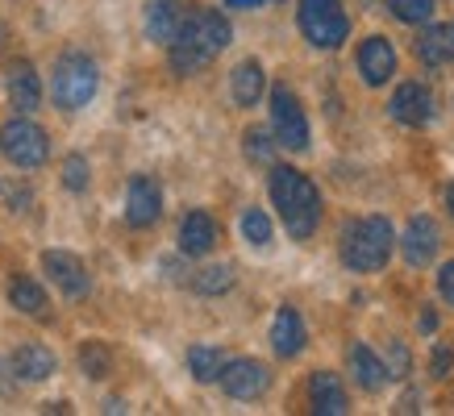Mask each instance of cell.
<instances>
[{"instance_id": "6da1fadb", "label": "cell", "mask_w": 454, "mask_h": 416, "mask_svg": "<svg viewBox=\"0 0 454 416\" xmlns=\"http://www.w3.org/2000/svg\"><path fill=\"white\" fill-rule=\"evenodd\" d=\"M167 46H171V67H176L179 75H192V71L208 67V63L230 46V21H225L217 9L184 13L176 38L167 42Z\"/></svg>"}, {"instance_id": "7a4b0ae2", "label": "cell", "mask_w": 454, "mask_h": 416, "mask_svg": "<svg viewBox=\"0 0 454 416\" xmlns=\"http://www.w3.org/2000/svg\"><path fill=\"white\" fill-rule=\"evenodd\" d=\"M267 192H271V204H276L279 217H284V229H288L296 242L313 237L317 221H321V196H317L313 180H304L296 166H271Z\"/></svg>"}, {"instance_id": "3957f363", "label": "cell", "mask_w": 454, "mask_h": 416, "mask_svg": "<svg viewBox=\"0 0 454 416\" xmlns=\"http://www.w3.org/2000/svg\"><path fill=\"white\" fill-rule=\"evenodd\" d=\"M392 225L384 217H363V221L346 225L342 234V263L350 271H380V266L392 258Z\"/></svg>"}, {"instance_id": "277c9868", "label": "cell", "mask_w": 454, "mask_h": 416, "mask_svg": "<svg viewBox=\"0 0 454 416\" xmlns=\"http://www.w3.org/2000/svg\"><path fill=\"white\" fill-rule=\"evenodd\" d=\"M97 88H100V71H97V63H92L88 55L67 50V55L55 63V75H51V96H55V104L63 112L83 109L88 100L97 96Z\"/></svg>"}, {"instance_id": "5b68a950", "label": "cell", "mask_w": 454, "mask_h": 416, "mask_svg": "<svg viewBox=\"0 0 454 416\" xmlns=\"http://www.w3.org/2000/svg\"><path fill=\"white\" fill-rule=\"evenodd\" d=\"M301 34L321 50H333L342 46L346 34H350V17H346L342 0H301Z\"/></svg>"}, {"instance_id": "8992f818", "label": "cell", "mask_w": 454, "mask_h": 416, "mask_svg": "<svg viewBox=\"0 0 454 416\" xmlns=\"http://www.w3.org/2000/svg\"><path fill=\"white\" fill-rule=\"evenodd\" d=\"M0 154L17 166H42L46 154H51V142L34 121L26 117H13V121L0 125Z\"/></svg>"}, {"instance_id": "52a82bcc", "label": "cell", "mask_w": 454, "mask_h": 416, "mask_svg": "<svg viewBox=\"0 0 454 416\" xmlns=\"http://www.w3.org/2000/svg\"><path fill=\"white\" fill-rule=\"evenodd\" d=\"M271 134H276V146H284V150H304L309 146L304 109L301 100L292 96V88H284V83L271 88Z\"/></svg>"}, {"instance_id": "ba28073f", "label": "cell", "mask_w": 454, "mask_h": 416, "mask_svg": "<svg viewBox=\"0 0 454 416\" xmlns=\"http://www.w3.org/2000/svg\"><path fill=\"white\" fill-rule=\"evenodd\" d=\"M217 383L225 388V396H234V400H259L262 391L271 388V371L254 358H234L221 366Z\"/></svg>"}, {"instance_id": "9c48e42d", "label": "cell", "mask_w": 454, "mask_h": 416, "mask_svg": "<svg viewBox=\"0 0 454 416\" xmlns=\"http://www.w3.org/2000/svg\"><path fill=\"white\" fill-rule=\"evenodd\" d=\"M42 271L51 275V283H55L67 300H83L88 288H92L88 266H83L75 254H67V250H46V254H42Z\"/></svg>"}, {"instance_id": "30bf717a", "label": "cell", "mask_w": 454, "mask_h": 416, "mask_svg": "<svg viewBox=\"0 0 454 416\" xmlns=\"http://www.w3.org/2000/svg\"><path fill=\"white\" fill-rule=\"evenodd\" d=\"M159 212H163V192H159V183L151 175H138V180H129V196H125V221L134 225V229H151L159 221Z\"/></svg>"}, {"instance_id": "8fae6325", "label": "cell", "mask_w": 454, "mask_h": 416, "mask_svg": "<svg viewBox=\"0 0 454 416\" xmlns=\"http://www.w3.org/2000/svg\"><path fill=\"white\" fill-rule=\"evenodd\" d=\"M442 246V234H438V221L434 217H413L404 237H400V254H404V263L409 266H429L434 263V254Z\"/></svg>"}, {"instance_id": "7c38bea8", "label": "cell", "mask_w": 454, "mask_h": 416, "mask_svg": "<svg viewBox=\"0 0 454 416\" xmlns=\"http://www.w3.org/2000/svg\"><path fill=\"white\" fill-rule=\"evenodd\" d=\"M392 117H396L400 125H429V117H434V92H429L426 83H400L396 96H392Z\"/></svg>"}, {"instance_id": "4fadbf2b", "label": "cell", "mask_w": 454, "mask_h": 416, "mask_svg": "<svg viewBox=\"0 0 454 416\" xmlns=\"http://www.w3.org/2000/svg\"><path fill=\"white\" fill-rule=\"evenodd\" d=\"M4 88H9V100H13L17 112H34L42 104L38 71H34V63H26V58L9 63V71H4Z\"/></svg>"}, {"instance_id": "5bb4252c", "label": "cell", "mask_w": 454, "mask_h": 416, "mask_svg": "<svg viewBox=\"0 0 454 416\" xmlns=\"http://www.w3.org/2000/svg\"><path fill=\"white\" fill-rule=\"evenodd\" d=\"M358 71H363V80L380 88L396 75V50H392V42L387 38H367L358 46Z\"/></svg>"}, {"instance_id": "9a60e30c", "label": "cell", "mask_w": 454, "mask_h": 416, "mask_svg": "<svg viewBox=\"0 0 454 416\" xmlns=\"http://www.w3.org/2000/svg\"><path fill=\"white\" fill-rule=\"evenodd\" d=\"M217 246V221L208 217V212H188L184 225H179V250L188 254V258H205L208 250Z\"/></svg>"}, {"instance_id": "2e32d148", "label": "cell", "mask_w": 454, "mask_h": 416, "mask_svg": "<svg viewBox=\"0 0 454 416\" xmlns=\"http://www.w3.org/2000/svg\"><path fill=\"white\" fill-rule=\"evenodd\" d=\"M309 400H313V412L317 416H342L346 412V388L342 379L330 371H317L309 379Z\"/></svg>"}, {"instance_id": "e0dca14e", "label": "cell", "mask_w": 454, "mask_h": 416, "mask_svg": "<svg viewBox=\"0 0 454 416\" xmlns=\"http://www.w3.org/2000/svg\"><path fill=\"white\" fill-rule=\"evenodd\" d=\"M271 350L279 358H296L304 350V320L296 308H279L276 325H271Z\"/></svg>"}, {"instance_id": "ac0fdd59", "label": "cell", "mask_w": 454, "mask_h": 416, "mask_svg": "<svg viewBox=\"0 0 454 416\" xmlns=\"http://www.w3.org/2000/svg\"><path fill=\"white\" fill-rule=\"evenodd\" d=\"M346 362H350V374H355V383L363 391H384V383H387L384 358H375V354L363 346V342L346 350Z\"/></svg>"}, {"instance_id": "d6986e66", "label": "cell", "mask_w": 454, "mask_h": 416, "mask_svg": "<svg viewBox=\"0 0 454 416\" xmlns=\"http://www.w3.org/2000/svg\"><path fill=\"white\" fill-rule=\"evenodd\" d=\"M13 371L21 379H29V383H42V379L55 374V354L46 346H38V342H26V346L13 350Z\"/></svg>"}, {"instance_id": "ffe728a7", "label": "cell", "mask_w": 454, "mask_h": 416, "mask_svg": "<svg viewBox=\"0 0 454 416\" xmlns=\"http://www.w3.org/2000/svg\"><path fill=\"white\" fill-rule=\"evenodd\" d=\"M230 88H234V100L242 104V109H254L262 96V88H267V80H262V67L254 63V58H247V63H238L234 75H230Z\"/></svg>"}, {"instance_id": "44dd1931", "label": "cell", "mask_w": 454, "mask_h": 416, "mask_svg": "<svg viewBox=\"0 0 454 416\" xmlns=\"http://www.w3.org/2000/svg\"><path fill=\"white\" fill-rule=\"evenodd\" d=\"M179 21H184L179 0H151V9H146V34H151L154 42H171V38H176Z\"/></svg>"}, {"instance_id": "7402d4cb", "label": "cell", "mask_w": 454, "mask_h": 416, "mask_svg": "<svg viewBox=\"0 0 454 416\" xmlns=\"http://www.w3.org/2000/svg\"><path fill=\"white\" fill-rule=\"evenodd\" d=\"M417 58H421L426 67H442V63H450V58H454L450 29H446V26H434V29H426V34L417 38Z\"/></svg>"}, {"instance_id": "603a6c76", "label": "cell", "mask_w": 454, "mask_h": 416, "mask_svg": "<svg viewBox=\"0 0 454 416\" xmlns=\"http://www.w3.org/2000/svg\"><path fill=\"white\" fill-rule=\"evenodd\" d=\"M9 300H13V308H21L26 317H42V312H46V291H42L29 275H17V279H13V288H9Z\"/></svg>"}, {"instance_id": "cb8c5ba5", "label": "cell", "mask_w": 454, "mask_h": 416, "mask_svg": "<svg viewBox=\"0 0 454 416\" xmlns=\"http://www.w3.org/2000/svg\"><path fill=\"white\" fill-rule=\"evenodd\" d=\"M188 366H192V374L200 383H217L225 358H221V350H213V346H192L188 350Z\"/></svg>"}, {"instance_id": "d4e9b609", "label": "cell", "mask_w": 454, "mask_h": 416, "mask_svg": "<svg viewBox=\"0 0 454 416\" xmlns=\"http://www.w3.org/2000/svg\"><path fill=\"white\" fill-rule=\"evenodd\" d=\"M192 288L200 296H221V291L234 288V266H205V271H196Z\"/></svg>"}, {"instance_id": "484cf974", "label": "cell", "mask_w": 454, "mask_h": 416, "mask_svg": "<svg viewBox=\"0 0 454 416\" xmlns=\"http://www.w3.org/2000/svg\"><path fill=\"white\" fill-rule=\"evenodd\" d=\"M387 9L404 26H426L429 17H434V0H387Z\"/></svg>"}, {"instance_id": "4316f807", "label": "cell", "mask_w": 454, "mask_h": 416, "mask_svg": "<svg viewBox=\"0 0 454 416\" xmlns=\"http://www.w3.org/2000/svg\"><path fill=\"white\" fill-rule=\"evenodd\" d=\"M242 237H247L250 246H267L271 242V221H267L262 208H247L242 212Z\"/></svg>"}, {"instance_id": "83f0119b", "label": "cell", "mask_w": 454, "mask_h": 416, "mask_svg": "<svg viewBox=\"0 0 454 416\" xmlns=\"http://www.w3.org/2000/svg\"><path fill=\"white\" fill-rule=\"evenodd\" d=\"M80 366L88 379H105L109 374V350H105V342H88L80 350Z\"/></svg>"}, {"instance_id": "f1b7e54d", "label": "cell", "mask_w": 454, "mask_h": 416, "mask_svg": "<svg viewBox=\"0 0 454 416\" xmlns=\"http://www.w3.org/2000/svg\"><path fill=\"white\" fill-rule=\"evenodd\" d=\"M247 158H254V163H271L276 158V142H271L267 129H250L247 134Z\"/></svg>"}, {"instance_id": "f546056e", "label": "cell", "mask_w": 454, "mask_h": 416, "mask_svg": "<svg viewBox=\"0 0 454 416\" xmlns=\"http://www.w3.org/2000/svg\"><path fill=\"white\" fill-rule=\"evenodd\" d=\"M63 188L67 192H83L88 188V163H83V154H71L67 163H63Z\"/></svg>"}, {"instance_id": "4dcf8cb0", "label": "cell", "mask_w": 454, "mask_h": 416, "mask_svg": "<svg viewBox=\"0 0 454 416\" xmlns=\"http://www.w3.org/2000/svg\"><path fill=\"white\" fill-rule=\"evenodd\" d=\"M387 358H384V371L387 379H400V374H409V346L404 342H387Z\"/></svg>"}, {"instance_id": "1f68e13d", "label": "cell", "mask_w": 454, "mask_h": 416, "mask_svg": "<svg viewBox=\"0 0 454 416\" xmlns=\"http://www.w3.org/2000/svg\"><path fill=\"white\" fill-rule=\"evenodd\" d=\"M450 366H454V350L438 342V346H434V362H429V374H434V379H446Z\"/></svg>"}, {"instance_id": "d6a6232c", "label": "cell", "mask_w": 454, "mask_h": 416, "mask_svg": "<svg viewBox=\"0 0 454 416\" xmlns=\"http://www.w3.org/2000/svg\"><path fill=\"white\" fill-rule=\"evenodd\" d=\"M438 291H442V300H450L454 304V258L438 271Z\"/></svg>"}, {"instance_id": "836d02e7", "label": "cell", "mask_w": 454, "mask_h": 416, "mask_svg": "<svg viewBox=\"0 0 454 416\" xmlns=\"http://www.w3.org/2000/svg\"><path fill=\"white\" fill-rule=\"evenodd\" d=\"M0 196L9 200L13 208H26L29 204V188H13V183H0Z\"/></svg>"}, {"instance_id": "e575fe53", "label": "cell", "mask_w": 454, "mask_h": 416, "mask_svg": "<svg viewBox=\"0 0 454 416\" xmlns=\"http://www.w3.org/2000/svg\"><path fill=\"white\" fill-rule=\"evenodd\" d=\"M421 329H426V333L438 329V312H434V308H426V312H421Z\"/></svg>"}, {"instance_id": "d590c367", "label": "cell", "mask_w": 454, "mask_h": 416, "mask_svg": "<svg viewBox=\"0 0 454 416\" xmlns=\"http://www.w3.org/2000/svg\"><path fill=\"white\" fill-rule=\"evenodd\" d=\"M267 0H225V9H259Z\"/></svg>"}, {"instance_id": "8d00e7d4", "label": "cell", "mask_w": 454, "mask_h": 416, "mask_svg": "<svg viewBox=\"0 0 454 416\" xmlns=\"http://www.w3.org/2000/svg\"><path fill=\"white\" fill-rule=\"evenodd\" d=\"M446 204H450V217H454V183H450V192H446Z\"/></svg>"}, {"instance_id": "74e56055", "label": "cell", "mask_w": 454, "mask_h": 416, "mask_svg": "<svg viewBox=\"0 0 454 416\" xmlns=\"http://www.w3.org/2000/svg\"><path fill=\"white\" fill-rule=\"evenodd\" d=\"M446 29H450V46H454V26H446Z\"/></svg>"}, {"instance_id": "f35d334b", "label": "cell", "mask_w": 454, "mask_h": 416, "mask_svg": "<svg viewBox=\"0 0 454 416\" xmlns=\"http://www.w3.org/2000/svg\"><path fill=\"white\" fill-rule=\"evenodd\" d=\"M0 34H4V29H0Z\"/></svg>"}]
</instances>
